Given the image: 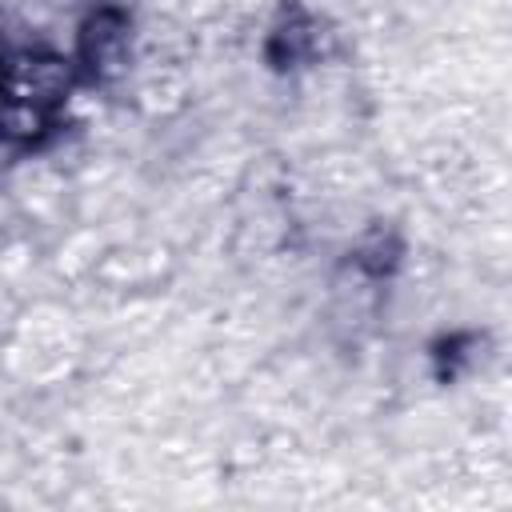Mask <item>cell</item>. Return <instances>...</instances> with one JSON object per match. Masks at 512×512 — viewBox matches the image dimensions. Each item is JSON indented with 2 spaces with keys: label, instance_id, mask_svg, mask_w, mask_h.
Segmentation results:
<instances>
[{
  "label": "cell",
  "instance_id": "1",
  "mask_svg": "<svg viewBox=\"0 0 512 512\" xmlns=\"http://www.w3.org/2000/svg\"><path fill=\"white\" fill-rule=\"evenodd\" d=\"M68 88V68L56 56H20L12 64L8 76V100L12 104H28L48 112V104H56Z\"/></svg>",
  "mask_w": 512,
  "mask_h": 512
},
{
  "label": "cell",
  "instance_id": "2",
  "mask_svg": "<svg viewBox=\"0 0 512 512\" xmlns=\"http://www.w3.org/2000/svg\"><path fill=\"white\" fill-rule=\"evenodd\" d=\"M124 48H128V24H124L120 12H100V16H92V20L84 24V32H80V60H84L96 76L112 72V68L124 60Z\"/></svg>",
  "mask_w": 512,
  "mask_h": 512
}]
</instances>
